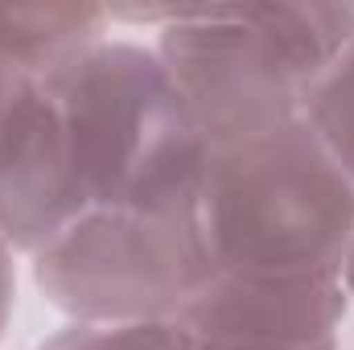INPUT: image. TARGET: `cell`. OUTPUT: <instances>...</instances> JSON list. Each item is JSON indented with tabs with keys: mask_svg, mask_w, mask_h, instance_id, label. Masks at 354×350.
Returning <instances> with one entry per match:
<instances>
[{
	"mask_svg": "<svg viewBox=\"0 0 354 350\" xmlns=\"http://www.w3.org/2000/svg\"><path fill=\"white\" fill-rule=\"evenodd\" d=\"M351 42V0H202L169 8L153 50L206 145L223 149L305 120Z\"/></svg>",
	"mask_w": 354,
	"mask_h": 350,
	"instance_id": "6da1fadb",
	"label": "cell"
},
{
	"mask_svg": "<svg viewBox=\"0 0 354 350\" xmlns=\"http://www.w3.org/2000/svg\"><path fill=\"white\" fill-rule=\"evenodd\" d=\"M46 87L62 128L66 223L198 190L210 145L153 46L107 37Z\"/></svg>",
	"mask_w": 354,
	"mask_h": 350,
	"instance_id": "7a4b0ae2",
	"label": "cell"
},
{
	"mask_svg": "<svg viewBox=\"0 0 354 350\" xmlns=\"http://www.w3.org/2000/svg\"><path fill=\"white\" fill-rule=\"evenodd\" d=\"M198 219L214 272L252 280H342L354 248V177L305 120L210 149Z\"/></svg>",
	"mask_w": 354,
	"mask_h": 350,
	"instance_id": "3957f363",
	"label": "cell"
},
{
	"mask_svg": "<svg viewBox=\"0 0 354 350\" xmlns=\"http://www.w3.org/2000/svg\"><path fill=\"white\" fill-rule=\"evenodd\" d=\"M37 293L66 322H177L214 276L198 190L161 206H107L29 256Z\"/></svg>",
	"mask_w": 354,
	"mask_h": 350,
	"instance_id": "277c9868",
	"label": "cell"
},
{
	"mask_svg": "<svg viewBox=\"0 0 354 350\" xmlns=\"http://www.w3.org/2000/svg\"><path fill=\"white\" fill-rule=\"evenodd\" d=\"M351 305L342 280H252L214 272L177 322L198 342L322 347L342 342Z\"/></svg>",
	"mask_w": 354,
	"mask_h": 350,
	"instance_id": "5b68a950",
	"label": "cell"
},
{
	"mask_svg": "<svg viewBox=\"0 0 354 350\" xmlns=\"http://www.w3.org/2000/svg\"><path fill=\"white\" fill-rule=\"evenodd\" d=\"M111 29L115 25L103 4L0 0V62L50 79L54 71L107 42Z\"/></svg>",
	"mask_w": 354,
	"mask_h": 350,
	"instance_id": "8992f818",
	"label": "cell"
},
{
	"mask_svg": "<svg viewBox=\"0 0 354 350\" xmlns=\"http://www.w3.org/2000/svg\"><path fill=\"white\" fill-rule=\"evenodd\" d=\"M33 350H194L181 322H66Z\"/></svg>",
	"mask_w": 354,
	"mask_h": 350,
	"instance_id": "52a82bcc",
	"label": "cell"
},
{
	"mask_svg": "<svg viewBox=\"0 0 354 350\" xmlns=\"http://www.w3.org/2000/svg\"><path fill=\"white\" fill-rule=\"evenodd\" d=\"M305 124L330 149V157L354 177V42L322 79V87L313 91L305 107Z\"/></svg>",
	"mask_w": 354,
	"mask_h": 350,
	"instance_id": "ba28073f",
	"label": "cell"
},
{
	"mask_svg": "<svg viewBox=\"0 0 354 350\" xmlns=\"http://www.w3.org/2000/svg\"><path fill=\"white\" fill-rule=\"evenodd\" d=\"M17 260L21 256L0 235V342H4V330L12 326V313H17Z\"/></svg>",
	"mask_w": 354,
	"mask_h": 350,
	"instance_id": "9c48e42d",
	"label": "cell"
},
{
	"mask_svg": "<svg viewBox=\"0 0 354 350\" xmlns=\"http://www.w3.org/2000/svg\"><path fill=\"white\" fill-rule=\"evenodd\" d=\"M194 350H342V342H322V347H264V342H198Z\"/></svg>",
	"mask_w": 354,
	"mask_h": 350,
	"instance_id": "30bf717a",
	"label": "cell"
},
{
	"mask_svg": "<svg viewBox=\"0 0 354 350\" xmlns=\"http://www.w3.org/2000/svg\"><path fill=\"white\" fill-rule=\"evenodd\" d=\"M342 284H346V293H351V301H354V248H351V260H346V276H342Z\"/></svg>",
	"mask_w": 354,
	"mask_h": 350,
	"instance_id": "8fae6325",
	"label": "cell"
}]
</instances>
